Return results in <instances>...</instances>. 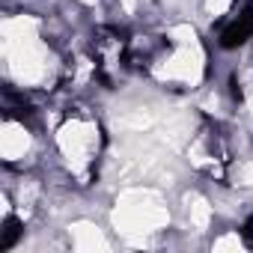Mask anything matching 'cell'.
I'll use <instances>...</instances> for the list:
<instances>
[{"mask_svg":"<svg viewBox=\"0 0 253 253\" xmlns=\"http://www.w3.org/2000/svg\"><path fill=\"white\" fill-rule=\"evenodd\" d=\"M241 238L247 241V244H253V211L244 217V223H241Z\"/></svg>","mask_w":253,"mask_h":253,"instance_id":"1","label":"cell"}]
</instances>
